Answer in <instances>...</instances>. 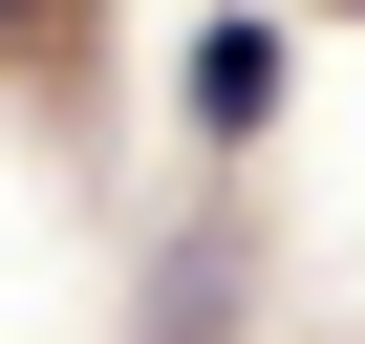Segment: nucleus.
Segmentation results:
<instances>
[{
	"instance_id": "1",
	"label": "nucleus",
	"mask_w": 365,
	"mask_h": 344,
	"mask_svg": "<svg viewBox=\"0 0 365 344\" xmlns=\"http://www.w3.org/2000/svg\"><path fill=\"white\" fill-rule=\"evenodd\" d=\"M258 108H279V22H215L194 44V129H258Z\"/></svg>"
},
{
	"instance_id": "2",
	"label": "nucleus",
	"mask_w": 365,
	"mask_h": 344,
	"mask_svg": "<svg viewBox=\"0 0 365 344\" xmlns=\"http://www.w3.org/2000/svg\"><path fill=\"white\" fill-rule=\"evenodd\" d=\"M0 22H65V0H0Z\"/></svg>"
}]
</instances>
